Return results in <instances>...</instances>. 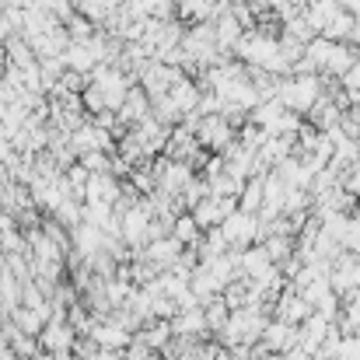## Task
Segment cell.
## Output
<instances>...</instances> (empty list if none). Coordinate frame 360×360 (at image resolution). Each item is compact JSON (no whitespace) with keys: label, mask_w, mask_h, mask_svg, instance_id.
I'll return each mask as SVG.
<instances>
[{"label":"cell","mask_w":360,"mask_h":360,"mask_svg":"<svg viewBox=\"0 0 360 360\" xmlns=\"http://www.w3.org/2000/svg\"><path fill=\"white\" fill-rule=\"evenodd\" d=\"M269 319H266V304H248V308H238L231 311L228 326L221 329V343L224 350H238V347H255L266 333Z\"/></svg>","instance_id":"6da1fadb"},{"label":"cell","mask_w":360,"mask_h":360,"mask_svg":"<svg viewBox=\"0 0 360 360\" xmlns=\"http://www.w3.org/2000/svg\"><path fill=\"white\" fill-rule=\"evenodd\" d=\"M322 95H326V81H322L319 74H301V77L290 74V77H280V91H276L280 105H283L287 112H294V116H308Z\"/></svg>","instance_id":"7a4b0ae2"},{"label":"cell","mask_w":360,"mask_h":360,"mask_svg":"<svg viewBox=\"0 0 360 360\" xmlns=\"http://www.w3.org/2000/svg\"><path fill=\"white\" fill-rule=\"evenodd\" d=\"M221 231H224V238L228 245L235 248V252H245V248H252V245H262V221L255 217V214H231L224 224H221Z\"/></svg>","instance_id":"3957f363"},{"label":"cell","mask_w":360,"mask_h":360,"mask_svg":"<svg viewBox=\"0 0 360 360\" xmlns=\"http://www.w3.org/2000/svg\"><path fill=\"white\" fill-rule=\"evenodd\" d=\"M196 140H200V147H203V150L210 147V150L224 154V150L238 140V129L224 120V116H203L200 126H196Z\"/></svg>","instance_id":"277c9868"},{"label":"cell","mask_w":360,"mask_h":360,"mask_svg":"<svg viewBox=\"0 0 360 360\" xmlns=\"http://www.w3.org/2000/svg\"><path fill=\"white\" fill-rule=\"evenodd\" d=\"M301 347V326H287V322H280V319H273L269 326H266V333H262V350L266 354H290V350H297Z\"/></svg>","instance_id":"5b68a950"},{"label":"cell","mask_w":360,"mask_h":360,"mask_svg":"<svg viewBox=\"0 0 360 360\" xmlns=\"http://www.w3.org/2000/svg\"><path fill=\"white\" fill-rule=\"evenodd\" d=\"M315 315V308L297 294V287L294 283H287L283 287V294L276 297V319L280 322H287V326H304V319H311Z\"/></svg>","instance_id":"8992f818"},{"label":"cell","mask_w":360,"mask_h":360,"mask_svg":"<svg viewBox=\"0 0 360 360\" xmlns=\"http://www.w3.org/2000/svg\"><path fill=\"white\" fill-rule=\"evenodd\" d=\"M88 340H91L95 347H102V350H116V354H120V350H126V347L133 343V333H126L120 322H112V319L105 315V319L95 322V329H91Z\"/></svg>","instance_id":"52a82bcc"},{"label":"cell","mask_w":360,"mask_h":360,"mask_svg":"<svg viewBox=\"0 0 360 360\" xmlns=\"http://www.w3.org/2000/svg\"><path fill=\"white\" fill-rule=\"evenodd\" d=\"M39 343H42V350H46V354H70V350L77 347V333H74V326H70V322L53 319V322L42 329Z\"/></svg>","instance_id":"ba28073f"},{"label":"cell","mask_w":360,"mask_h":360,"mask_svg":"<svg viewBox=\"0 0 360 360\" xmlns=\"http://www.w3.org/2000/svg\"><path fill=\"white\" fill-rule=\"evenodd\" d=\"M186 252V245L182 241H175L172 235L168 238H158V241H150L147 248H143V259L158 269V273H168L175 262H179V255Z\"/></svg>","instance_id":"9c48e42d"},{"label":"cell","mask_w":360,"mask_h":360,"mask_svg":"<svg viewBox=\"0 0 360 360\" xmlns=\"http://www.w3.org/2000/svg\"><path fill=\"white\" fill-rule=\"evenodd\" d=\"M329 329H333V322L326 315H319V311L311 319H304V326H301V350L315 357L322 350V343L329 340Z\"/></svg>","instance_id":"30bf717a"},{"label":"cell","mask_w":360,"mask_h":360,"mask_svg":"<svg viewBox=\"0 0 360 360\" xmlns=\"http://www.w3.org/2000/svg\"><path fill=\"white\" fill-rule=\"evenodd\" d=\"M207 329H210V326H207L203 308H189V311H179V315L172 319V333L182 336V340H203Z\"/></svg>","instance_id":"8fae6325"},{"label":"cell","mask_w":360,"mask_h":360,"mask_svg":"<svg viewBox=\"0 0 360 360\" xmlns=\"http://www.w3.org/2000/svg\"><path fill=\"white\" fill-rule=\"evenodd\" d=\"M120 116V126H136V122H143L150 116V98H147V91L143 88H129V95H126V102H122V109L116 112Z\"/></svg>","instance_id":"7c38bea8"},{"label":"cell","mask_w":360,"mask_h":360,"mask_svg":"<svg viewBox=\"0 0 360 360\" xmlns=\"http://www.w3.org/2000/svg\"><path fill=\"white\" fill-rule=\"evenodd\" d=\"M340 11H343L340 0H308V4H304V21L322 35V32L329 28V21H333Z\"/></svg>","instance_id":"4fadbf2b"},{"label":"cell","mask_w":360,"mask_h":360,"mask_svg":"<svg viewBox=\"0 0 360 360\" xmlns=\"http://www.w3.org/2000/svg\"><path fill=\"white\" fill-rule=\"evenodd\" d=\"M168 98L175 102V109L182 112V120L186 116H193L196 109H200V98H203V91L196 88V81H189V77H182L172 91H168Z\"/></svg>","instance_id":"5bb4252c"},{"label":"cell","mask_w":360,"mask_h":360,"mask_svg":"<svg viewBox=\"0 0 360 360\" xmlns=\"http://www.w3.org/2000/svg\"><path fill=\"white\" fill-rule=\"evenodd\" d=\"M269 269H273V259L262 245H252V248L241 252V276L245 280H262Z\"/></svg>","instance_id":"9a60e30c"},{"label":"cell","mask_w":360,"mask_h":360,"mask_svg":"<svg viewBox=\"0 0 360 360\" xmlns=\"http://www.w3.org/2000/svg\"><path fill=\"white\" fill-rule=\"evenodd\" d=\"M266 175L269 172H262V175H252L248 182H245V189H241V200H238V210L245 214H262V207H266V193H262V182H266Z\"/></svg>","instance_id":"2e32d148"},{"label":"cell","mask_w":360,"mask_h":360,"mask_svg":"<svg viewBox=\"0 0 360 360\" xmlns=\"http://www.w3.org/2000/svg\"><path fill=\"white\" fill-rule=\"evenodd\" d=\"M136 340H143L150 350H165V347L175 340V333H172V322H161V319H154L150 326H143V329L136 333Z\"/></svg>","instance_id":"e0dca14e"},{"label":"cell","mask_w":360,"mask_h":360,"mask_svg":"<svg viewBox=\"0 0 360 360\" xmlns=\"http://www.w3.org/2000/svg\"><path fill=\"white\" fill-rule=\"evenodd\" d=\"M21 280L11 273V269H4L0 273V308H11V315L21 308Z\"/></svg>","instance_id":"ac0fdd59"},{"label":"cell","mask_w":360,"mask_h":360,"mask_svg":"<svg viewBox=\"0 0 360 360\" xmlns=\"http://www.w3.org/2000/svg\"><path fill=\"white\" fill-rule=\"evenodd\" d=\"M354 25H357V18H354L350 11H340V14L329 21V28L322 32V39H329V42H350V39H354Z\"/></svg>","instance_id":"d6986e66"},{"label":"cell","mask_w":360,"mask_h":360,"mask_svg":"<svg viewBox=\"0 0 360 360\" xmlns=\"http://www.w3.org/2000/svg\"><path fill=\"white\" fill-rule=\"evenodd\" d=\"M172 238L182 241L186 248H196V245H200V224L193 221V214H179V217H175Z\"/></svg>","instance_id":"ffe728a7"},{"label":"cell","mask_w":360,"mask_h":360,"mask_svg":"<svg viewBox=\"0 0 360 360\" xmlns=\"http://www.w3.org/2000/svg\"><path fill=\"white\" fill-rule=\"evenodd\" d=\"M329 53H333V42L319 35V39H311V42H308V49H304V60H311V67L322 74V70H326V63H329Z\"/></svg>","instance_id":"44dd1931"},{"label":"cell","mask_w":360,"mask_h":360,"mask_svg":"<svg viewBox=\"0 0 360 360\" xmlns=\"http://www.w3.org/2000/svg\"><path fill=\"white\" fill-rule=\"evenodd\" d=\"M77 165H84L91 175H112V158L105 150H91V154H81Z\"/></svg>","instance_id":"7402d4cb"},{"label":"cell","mask_w":360,"mask_h":360,"mask_svg":"<svg viewBox=\"0 0 360 360\" xmlns=\"http://www.w3.org/2000/svg\"><path fill=\"white\" fill-rule=\"evenodd\" d=\"M203 315H207V326H210L214 333H221V329L228 326V319H231V308L224 304V297H217V301H210V304L203 308Z\"/></svg>","instance_id":"603a6c76"},{"label":"cell","mask_w":360,"mask_h":360,"mask_svg":"<svg viewBox=\"0 0 360 360\" xmlns=\"http://www.w3.org/2000/svg\"><path fill=\"white\" fill-rule=\"evenodd\" d=\"M340 186L354 196V200H360V161H354L350 168H343V175H340Z\"/></svg>","instance_id":"cb8c5ba5"},{"label":"cell","mask_w":360,"mask_h":360,"mask_svg":"<svg viewBox=\"0 0 360 360\" xmlns=\"http://www.w3.org/2000/svg\"><path fill=\"white\" fill-rule=\"evenodd\" d=\"M81 102H84V109H88V112H95V116H98V112H105V98H102V91H98L95 84H88V88H84Z\"/></svg>","instance_id":"d4e9b609"},{"label":"cell","mask_w":360,"mask_h":360,"mask_svg":"<svg viewBox=\"0 0 360 360\" xmlns=\"http://www.w3.org/2000/svg\"><path fill=\"white\" fill-rule=\"evenodd\" d=\"M347 252H354V255H360V217H357V214L350 217V235H347Z\"/></svg>","instance_id":"484cf974"},{"label":"cell","mask_w":360,"mask_h":360,"mask_svg":"<svg viewBox=\"0 0 360 360\" xmlns=\"http://www.w3.org/2000/svg\"><path fill=\"white\" fill-rule=\"evenodd\" d=\"M280 360H315V357H311V354H304V350L297 347V350H290V354H283V357H280Z\"/></svg>","instance_id":"4316f807"},{"label":"cell","mask_w":360,"mask_h":360,"mask_svg":"<svg viewBox=\"0 0 360 360\" xmlns=\"http://www.w3.org/2000/svg\"><path fill=\"white\" fill-rule=\"evenodd\" d=\"M340 4H343V11H350L354 18L360 14V0H340Z\"/></svg>","instance_id":"83f0119b"},{"label":"cell","mask_w":360,"mask_h":360,"mask_svg":"<svg viewBox=\"0 0 360 360\" xmlns=\"http://www.w3.org/2000/svg\"><path fill=\"white\" fill-rule=\"evenodd\" d=\"M354 46H360V14H357V25H354V39H350Z\"/></svg>","instance_id":"f1b7e54d"},{"label":"cell","mask_w":360,"mask_h":360,"mask_svg":"<svg viewBox=\"0 0 360 360\" xmlns=\"http://www.w3.org/2000/svg\"><path fill=\"white\" fill-rule=\"evenodd\" d=\"M35 360H60V357H56V354H39Z\"/></svg>","instance_id":"f546056e"},{"label":"cell","mask_w":360,"mask_h":360,"mask_svg":"<svg viewBox=\"0 0 360 360\" xmlns=\"http://www.w3.org/2000/svg\"><path fill=\"white\" fill-rule=\"evenodd\" d=\"M172 4H186V0H172Z\"/></svg>","instance_id":"4dcf8cb0"},{"label":"cell","mask_w":360,"mask_h":360,"mask_svg":"<svg viewBox=\"0 0 360 360\" xmlns=\"http://www.w3.org/2000/svg\"><path fill=\"white\" fill-rule=\"evenodd\" d=\"M357 63H360V46H357Z\"/></svg>","instance_id":"1f68e13d"}]
</instances>
